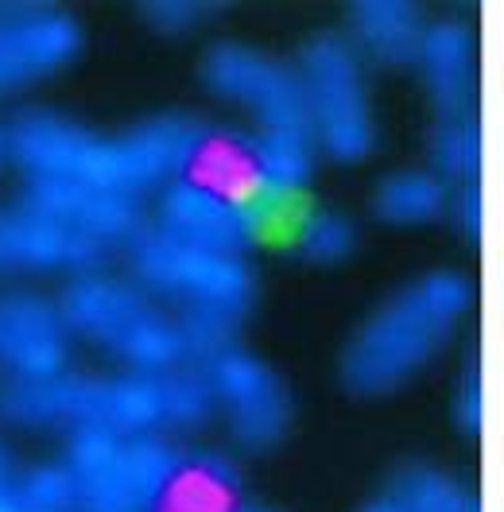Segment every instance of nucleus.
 <instances>
[{
    "mask_svg": "<svg viewBox=\"0 0 504 512\" xmlns=\"http://www.w3.org/2000/svg\"><path fill=\"white\" fill-rule=\"evenodd\" d=\"M0 481H8V450L0 447Z\"/></svg>",
    "mask_w": 504,
    "mask_h": 512,
    "instance_id": "bb28decb",
    "label": "nucleus"
},
{
    "mask_svg": "<svg viewBox=\"0 0 504 512\" xmlns=\"http://www.w3.org/2000/svg\"><path fill=\"white\" fill-rule=\"evenodd\" d=\"M260 202L245 187L214 175H187L159 191L156 225L175 241L210 253L245 256L260 237Z\"/></svg>",
    "mask_w": 504,
    "mask_h": 512,
    "instance_id": "6e6552de",
    "label": "nucleus"
},
{
    "mask_svg": "<svg viewBox=\"0 0 504 512\" xmlns=\"http://www.w3.org/2000/svg\"><path fill=\"white\" fill-rule=\"evenodd\" d=\"M357 512H400V509L388 501V493H380V497H373V501H365Z\"/></svg>",
    "mask_w": 504,
    "mask_h": 512,
    "instance_id": "a878e982",
    "label": "nucleus"
},
{
    "mask_svg": "<svg viewBox=\"0 0 504 512\" xmlns=\"http://www.w3.org/2000/svg\"><path fill=\"white\" fill-rule=\"evenodd\" d=\"M24 206L94 237L101 245H117V241L128 245L144 229L140 198L105 191L94 183H78V179H28L24 183Z\"/></svg>",
    "mask_w": 504,
    "mask_h": 512,
    "instance_id": "4468645a",
    "label": "nucleus"
},
{
    "mask_svg": "<svg viewBox=\"0 0 504 512\" xmlns=\"http://www.w3.org/2000/svg\"><path fill=\"white\" fill-rule=\"evenodd\" d=\"M132 280L175 315L187 346V365H210L237 346V326L252 311L256 276L245 256L210 253L175 241L159 225H144L128 241Z\"/></svg>",
    "mask_w": 504,
    "mask_h": 512,
    "instance_id": "f03ea898",
    "label": "nucleus"
},
{
    "mask_svg": "<svg viewBox=\"0 0 504 512\" xmlns=\"http://www.w3.org/2000/svg\"><path fill=\"white\" fill-rule=\"evenodd\" d=\"M357 229L338 210H311L295 229V249L311 264H338L353 253Z\"/></svg>",
    "mask_w": 504,
    "mask_h": 512,
    "instance_id": "4be33fe9",
    "label": "nucleus"
},
{
    "mask_svg": "<svg viewBox=\"0 0 504 512\" xmlns=\"http://www.w3.org/2000/svg\"><path fill=\"white\" fill-rule=\"evenodd\" d=\"M214 412L206 369L179 365L167 373H59L47 381L0 384V419L16 427H105L117 435H159L163 427H194Z\"/></svg>",
    "mask_w": 504,
    "mask_h": 512,
    "instance_id": "f257e3e1",
    "label": "nucleus"
},
{
    "mask_svg": "<svg viewBox=\"0 0 504 512\" xmlns=\"http://www.w3.org/2000/svg\"><path fill=\"white\" fill-rule=\"evenodd\" d=\"M299 74L307 90V117L315 144L338 163H357L373 152L377 128L369 109V90L361 74V51L353 39L322 32L307 39L299 55Z\"/></svg>",
    "mask_w": 504,
    "mask_h": 512,
    "instance_id": "423d86ee",
    "label": "nucleus"
},
{
    "mask_svg": "<svg viewBox=\"0 0 504 512\" xmlns=\"http://www.w3.org/2000/svg\"><path fill=\"white\" fill-rule=\"evenodd\" d=\"M388 501L400 512H481L477 497L462 485L458 478H450L439 466H404L392 485H388Z\"/></svg>",
    "mask_w": 504,
    "mask_h": 512,
    "instance_id": "aec40b11",
    "label": "nucleus"
},
{
    "mask_svg": "<svg viewBox=\"0 0 504 512\" xmlns=\"http://www.w3.org/2000/svg\"><path fill=\"white\" fill-rule=\"evenodd\" d=\"M446 206H450V187L431 167L427 171L423 167L392 171L373 194V214L380 222L400 225V229L439 222L446 214Z\"/></svg>",
    "mask_w": 504,
    "mask_h": 512,
    "instance_id": "6ab92c4d",
    "label": "nucleus"
},
{
    "mask_svg": "<svg viewBox=\"0 0 504 512\" xmlns=\"http://www.w3.org/2000/svg\"><path fill=\"white\" fill-rule=\"evenodd\" d=\"M318 144L303 128H260L241 136V183L256 202L291 198L315 175Z\"/></svg>",
    "mask_w": 504,
    "mask_h": 512,
    "instance_id": "dca6fc26",
    "label": "nucleus"
},
{
    "mask_svg": "<svg viewBox=\"0 0 504 512\" xmlns=\"http://www.w3.org/2000/svg\"><path fill=\"white\" fill-rule=\"evenodd\" d=\"M419 74L435 117H454L477 109V39L462 20H435L427 24L419 43Z\"/></svg>",
    "mask_w": 504,
    "mask_h": 512,
    "instance_id": "2eb2a0df",
    "label": "nucleus"
},
{
    "mask_svg": "<svg viewBox=\"0 0 504 512\" xmlns=\"http://www.w3.org/2000/svg\"><path fill=\"white\" fill-rule=\"evenodd\" d=\"M470 307L473 284L462 272H423L357 326L342 353V384L357 396H388L404 388L446 350Z\"/></svg>",
    "mask_w": 504,
    "mask_h": 512,
    "instance_id": "7ed1b4c3",
    "label": "nucleus"
},
{
    "mask_svg": "<svg viewBox=\"0 0 504 512\" xmlns=\"http://www.w3.org/2000/svg\"><path fill=\"white\" fill-rule=\"evenodd\" d=\"M0 156H4V136H0Z\"/></svg>",
    "mask_w": 504,
    "mask_h": 512,
    "instance_id": "c85d7f7f",
    "label": "nucleus"
},
{
    "mask_svg": "<svg viewBox=\"0 0 504 512\" xmlns=\"http://www.w3.org/2000/svg\"><path fill=\"white\" fill-rule=\"evenodd\" d=\"M427 148H431V171L442 175L446 183L458 179V183H473L481 175V121H477V109L470 113H454V117H435L431 136H427Z\"/></svg>",
    "mask_w": 504,
    "mask_h": 512,
    "instance_id": "412c9836",
    "label": "nucleus"
},
{
    "mask_svg": "<svg viewBox=\"0 0 504 512\" xmlns=\"http://www.w3.org/2000/svg\"><path fill=\"white\" fill-rule=\"evenodd\" d=\"M349 32L353 47L380 66H415L427 24L404 0H361L349 8Z\"/></svg>",
    "mask_w": 504,
    "mask_h": 512,
    "instance_id": "f3484780",
    "label": "nucleus"
},
{
    "mask_svg": "<svg viewBox=\"0 0 504 512\" xmlns=\"http://www.w3.org/2000/svg\"><path fill=\"white\" fill-rule=\"evenodd\" d=\"M481 404H485L481 400V361H477V353H470L466 369L458 377V388H454V419H458V427L466 435H477L481 423H485V408Z\"/></svg>",
    "mask_w": 504,
    "mask_h": 512,
    "instance_id": "b1692460",
    "label": "nucleus"
},
{
    "mask_svg": "<svg viewBox=\"0 0 504 512\" xmlns=\"http://www.w3.org/2000/svg\"><path fill=\"white\" fill-rule=\"evenodd\" d=\"M202 369L214 392V408H221L237 447L268 450L284 439L291 427V392L268 361L233 346Z\"/></svg>",
    "mask_w": 504,
    "mask_h": 512,
    "instance_id": "9d476101",
    "label": "nucleus"
},
{
    "mask_svg": "<svg viewBox=\"0 0 504 512\" xmlns=\"http://www.w3.org/2000/svg\"><path fill=\"white\" fill-rule=\"evenodd\" d=\"M82 51V28L55 8L0 12V94L63 70Z\"/></svg>",
    "mask_w": 504,
    "mask_h": 512,
    "instance_id": "f8f14e48",
    "label": "nucleus"
},
{
    "mask_svg": "<svg viewBox=\"0 0 504 512\" xmlns=\"http://www.w3.org/2000/svg\"><path fill=\"white\" fill-rule=\"evenodd\" d=\"M241 474L221 454H183L179 474L156 512H237Z\"/></svg>",
    "mask_w": 504,
    "mask_h": 512,
    "instance_id": "a211bd4d",
    "label": "nucleus"
},
{
    "mask_svg": "<svg viewBox=\"0 0 504 512\" xmlns=\"http://www.w3.org/2000/svg\"><path fill=\"white\" fill-rule=\"evenodd\" d=\"M4 152L28 171V179H78V183L128 194L117 132L101 136L63 113H51V109L20 113L4 132Z\"/></svg>",
    "mask_w": 504,
    "mask_h": 512,
    "instance_id": "0eeeda50",
    "label": "nucleus"
},
{
    "mask_svg": "<svg viewBox=\"0 0 504 512\" xmlns=\"http://www.w3.org/2000/svg\"><path fill=\"white\" fill-rule=\"evenodd\" d=\"M202 82L214 97L249 109L260 128L311 132L299 66H287L268 51H256L249 43H214L202 55Z\"/></svg>",
    "mask_w": 504,
    "mask_h": 512,
    "instance_id": "1a4fd4ad",
    "label": "nucleus"
},
{
    "mask_svg": "<svg viewBox=\"0 0 504 512\" xmlns=\"http://www.w3.org/2000/svg\"><path fill=\"white\" fill-rule=\"evenodd\" d=\"M237 512H272V509H264V505H241Z\"/></svg>",
    "mask_w": 504,
    "mask_h": 512,
    "instance_id": "cd10ccee",
    "label": "nucleus"
},
{
    "mask_svg": "<svg viewBox=\"0 0 504 512\" xmlns=\"http://www.w3.org/2000/svg\"><path fill=\"white\" fill-rule=\"evenodd\" d=\"M450 218H454V225H458L470 241L481 237V183H477V179L458 187L454 202H450Z\"/></svg>",
    "mask_w": 504,
    "mask_h": 512,
    "instance_id": "393cba45",
    "label": "nucleus"
},
{
    "mask_svg": "<svg viewBox=\"0 0 504 512\" xmlns=\"http://www.w3.org/2000/svg\"><path fill=\"white\" fill-rule=\"evenodd\" d=\"M0 357L16 381H47L66 373L70 326L59 303L39 295L0 299Z\"/></svg>",
    "mask_w": 504,
    "mask_h": 512,
    "instance_id": "ddd939ff",
    "label": "nucleus"
},
{
    "mask_svg": "<svg viewBox=\"0 0 504 512\" xmlns=\"http://www.w3.org/2000/svg\"><path fill=\"white\" fill-rule=\"evenodd\" d=\"M63 315L70 334H82L125 369L167 373L187 365V346L175 315L136 280L109 272H82L63 291Z\"/></svg>",
    "mask_w": 504,
    "mask_h": 512,
    "instance_id": "20e7f679",
    "label": "nucleus"
},
{
    "mask_svg": "<svg viewBox=\"0 0 504 512\" xmlns=\"http://www.w3.org/2000/svg\"><path fill=\"white\" fill-rule=\"evenodd\" d=\"M78 481L82 512H156L183 454L163 435H117L105 427L70 431L63 454Z\"/></svg>",
    "mask_w": 504,
    "mask_h": 512,
    "instance_id": "39448f33",
    "label": "nucleus"
},
{
    "mask_svg": "<svg viewBox=\"0 0 504 512\" xmlns=\"http://www.w3.org/2000/svg\"><path fill=\"white\" fill-rule=\"evenodd\" d=\"M109 245L39 214L32 206H0V272H94Z\"/></svg>",
    "mask_w": 504,
    "mask_h": 512,
    "instance_id": "9b49d317",
    "label": "nucleus"
},
{
    "mask_svg": "<svg viewBox=\"0 0 504 512\" xmlns=\"http://www.w3.org/2000/svg\"><path fill=\"white\" fill-rule=\"evenodd\" d=\"M214 4H190V0H159V4H144V20L163 35H187L202 28L206 16H214Z\"/></svg>",
    "mask_w": 504,
    "mask_h": 512,
    "instance_id": "5701e85b",
    "label": "nucleus"
}]
</instances>
